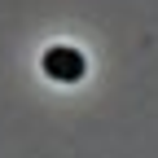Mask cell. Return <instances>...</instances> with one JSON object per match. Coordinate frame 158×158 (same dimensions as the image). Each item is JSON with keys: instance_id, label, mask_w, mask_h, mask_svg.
<instances>
[{"instance_id": "6da1fadb", "label": "cell", "mask_w": 158, "mask_h": 158, "mask_svg": "<svg viewBox=\"0 0 158 158\" xmlns=\"http://www.w3.org/2000/svg\"><path fill=\"white\" fill-rule=\"evenodd\" d=\"M84 70H88V62H84V53H79V48L57 44V48H48V53H44V75L62 79V84H75V79H84Z\"/></svg>"}]
</instances>
